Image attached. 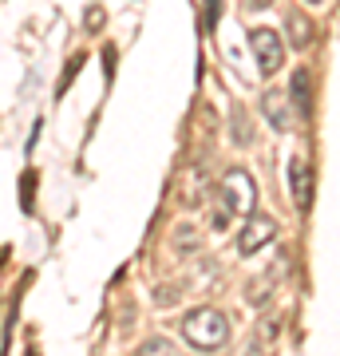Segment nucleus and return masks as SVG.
<instances>
[{
	"label": "nucleus",
	"instance_id": "nucleus-8",
	"mask_svg": "<svg viewBox=\"0 0 340 356\" xmlns=\"http://www.w3.org/2000/svg\"><path fill=\"white\" fill-rule=\"evenodd\" d=\"M289 32H293V44H297V48H305V44H309V32H313V24H309V20H305L301 13H289Z\"/></svg>",
	"mask_w": 340,
	"mask_h": 356
},
{
	"label": "nucleus",
	"instance_id": "nucleus-5",
	"mask_svg": "<svg viewBox=\"0 0 340 356\" xmlns=\"http://www.w3.org/2000/svg\"><path fill=\"white\" fill-rule=\"evenodd\" d=\"M289 191H293L297 210H309L313 206V166L305 163V159H293L289 163Z\"/></svg>",
	"mask_w": 340,
	"mask_h": 356
},
{
	"label": "nucleus",
	"instance_id": "nucleus-10",
	"mask_svg": "<svg viewBox=\"0 0 340 356\" xmlns=\"http://www.w3.org/2000/svg\"><path fill=\"white\" fill-rule=\"evenodd\" d=\"M20 206H24V210H32V191H36V175H32V170H28L24 175V182H20Z\"/></svg>",
	"mask_w": 340,
	"mask_h": 356
},
{
	"label": "nucleus",
	"instance_id": "nucleus-9",
	"mask_svg": "<svg viewBox=\"0 0 340 356\" xmlns=\"http://www.w3.org/2000/svg\"><path fill=\"white\" fill-rule=\"evenodd\" d=\"M139 356H182V353H178V348H175L170 341H163V337H154V341H147V344L139 348Z\"/></svg>",
	"mask_w": 340,
	"mask_h": 356
},
{
	"label": "nucleus",
	"instance_id": "nucleus-4",
	"mask_svg": "<svg viewBox=\"0 0 340 356\" xmlns=\"http://www.w3.org/2000/svg\"><path fill=\"white\" fill-rule=\"evenodd\" d=\"M273 238H277V222L269 214H253V218H245V226H241V234H238V250L241 254H257V250H265Z\"/></svg>",
	"mask_w": 340,
	"mask_h": 356
},
{
	"label": "nucleus",
	"instance_id": "nucleus-3",
	"mask_svg": "<svg viewBox=\"0 0 340 356\" xmlns=\"http://www.w3.org/2000/svg\"><path fill=\"white\" fill-rule=\"evenodd\" d=\"M250 48L257 56V67H261V76H273L281 72V60H285V44L273 28H253L250 32Z\"/></svg>",
	"mask_w": 340,
	"mask_h": 356
},
{
	"label": "nucleus",
	"instance_id": "nucleus-1",
	"mask_svg": "<svg viewBox=\"0 0 340 356\" xmlns=\"http://www.w3.org/2000/svg\"><path fill=\"white\" fill-rule=\"evenodd\" d=\"M182 337L194 348H222L229 337V321L218 309H190L182 321Z\"/></svg>",
	"mask_w": 340,
	"mask_h": 356
},
{
	"label": "nucleus",
	"instance_id": "nucleus-2",
	"mask_svg": "<svg viewBox=\"0 0 340 356\" xmlns=\"http://www.w3.org/2000/svg\"><path fill=\"white\" fill-rule=\"evenodd\" d=\"M222 202H226L229 214L253 218V206H257V186H253L250 170L234 166V170H226V175H222Z\"/></svg>",
	"mask_w": 340,
	"mask_h": 356
},
{
	"label": "nucleus",
	"instance_id": "nucleus-7",
	"mask_svg": "<svg viewBox=\"0 0 340 356\" xmlns=\"http://www.w3.org/2000/svg\"><path fill=\"white\" fill-rule=\"evenodd\" d=\"M289 95H293V107L301 115L313 111V76H309V67H297L289 79Z\"/></svg>",
	"mask_w": 340,
	"mask_h": 356
},
{
	"label": "nucleus",
	"instance_id": "nucleus-6",
	"mask_svg": "<svg viewBox=\"0 0 340 356\" xmlns=\"http://www.w3.org/2000/svg\"><path fill=\"white\" fill-rule=\"evenodd\" d=\"M265 119L273 123V131H293V123H297V115H293V99L285 95V91H265Z\"/></svg>",
	"mask_w": 340,
	"mask_h": 356
},
{
	"label": "nucleus",
	"instance_id": "nucleus-11",
	"mask_svg": "<svg viewBox=\"0 0 340 356\" xmlns=\"http://www.w3.org/2000/svg\"><path fill=\"white\" fill-rule=\"evenodd\" d=\"M194 242H198V234H194L190 226H182V229L175 234V245H194Z\"/></svg>",
	"mask_w": 340,
	"mask_h": 356
}]
</instances>
